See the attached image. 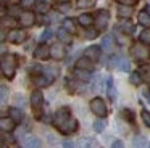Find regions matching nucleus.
Wrapping results in <instances>:
<instances>
[{
	"label": "nucleus",
	"instance_id": "c85d7f7f",
	"mask_svg": "<svg viewBox=\"0 0 150 148\" xmlns=\"http://www.w3.org/2000/svg\"><path fill=\"white\" fill-rule=\"evenodd\" d=\"M139 39H140V42H142V44H145V45H150V27L144 29V31L140 32Z\"/></svg>",
	"mask_w": 150,
	"mask_h": 148
},
{
	"label": "nucleus",
	"instance_id": "aec40b11",
	"mask_svg": "<svg viewBox=\"0 0 150 148\" xmlns=\"http://www.w3.org/2000/svg\"><path fill=\"white\" fill-rule=\"evenodd\" d=\"M113 45H115V40H113V35L111 34L105 35V37L102 39V48H103L105 51H111L113 50Z\"/></svg>",
	"mask_w": 150,
	"mask_h": 148
},
{
	"label": "nucleus",
	"instance_id": "bb28decb",
	"mask_svg": "<svg viewBox=\"0 0 150 148\" xmlns=\"http://www.w3.org/2000/svg\"><path fill=\"white\" fill-rule=\"evenodd\" d=\"M36 11L40 13V15H45V13L50 11V5H49L47 2H39V3L36 5Z\"/></svg>",
	"mask_w": 150,
	"mask_h": 148
},
{
	"label": "nucleus",
	"instance_id": "cd10ccee",
	"mask_svg": "<svg viewBox=\"0 0 150 148\" xmlns=\"http://www.w3.org/2000/svg\"><path fill=\"white\" fill-rule=\"evenodd\" d=\"M131 13H132V10H131V6H126V5H120V8H118V15L121 16V18H129Z\"/></svg>",
	"mask_w": 150,
	"mask_h": 148
},
{
	"label": "nucleus",
	"instance_id": "72a5a7b5",
	"mask_svg": "<svg viewBox=\"0 0 150 148\" xmlns=\"http://www.w3.org/2000/svg\"><path fill=\"white\" fill-rule=\"evenodd\" d=\"M95 0H78V6L79 8H91L94 6Z\"/></svg>",
	"mask_w": 150,
	"mask_h": 148
},
{
	"label": "nucleus",
	"instance_id": "f704fd0d",
	"mask_svg": "<svg viewBox=\"0 0 150 148\" xmlns=\"http://www.w3.org/2000/svg\"><path fill=\"white\" fill-rule=\"evenodd\" d=\"M52 37H53V31H52V29H45V31L42 32V35H40V40L47 42V40H50Z\"/></svg>",
	"mask_w": 150,
	"mask_h": 148
},
{
	"label": "nucleus",
	"instance_id": "423d86ee",
	"mask_svg": "<svg viewBox=\"0 0 150 148\" xmlns=\"http://www.w3.org/2000/svg\"><path fill=\"white\" fill-rule=\"evenodd\" d=\"M95 26H97L98 31H102V29H105L108 26V21H110V15H108L107 10H98L97 15H95Z\"/></svg>",
	"mask_w": 150,
	"mask_h": 148
},
{
	"label": "nucleus",
	"instance_id": "f03ea898",
	"mask_svg": "<svg viewBox=\"0 0 150 148\" xmlns=\"http://www.w3.org/2000/svg\"><path fill=\"white\" fill-rule=\"evenodd\" d=\"M129 51L137 61H145V60L150 58V50L147 48L145 44H142V42H140V44H134Z\"/></svg>",
	"mask_w": 150,
	"mask_h": 148
},
{
	"label": "nucleus",
	"instance_id": "6e6552de",
	"mask_svg": "<svg viewBox=\"0 0 150 148\" xmlns=\"http://www.w3.org/2000/svg\"><path fill=\"white\" fill-rule=\"evenodd\" d=\"M57 129H58L62 134H73V132L78 129V121H76L74 118H69L68 121L63 122V124L60 125V127H57Z\"/></svg>",
	"mask_w": 150,
	"mask_h": 148
},
{
	"label": "nucleus",
	"instance_id": "2f4dec72",
	"mask_svg": "<svg viewBox=\"0 0 150 148\" xmlns=\"http://www.w3.org/2000/svg\"><path fill=\"white\" fill-rule=\"evenodd\" d=\"M129 82L132 84V85H139V84L142 82V77H140V74H139V73H132V74H131V77H129Z\"/></svg>",
	"mask_w": 150,
	"mask_h": 148
},
{
	"label": "nucleus",
	"instance_id": "4c0bfd02",
	"mask_svg": "<svg viewBox=\"0 0 150 148\" xmlns=\"http://www.w3.org/2000/svg\"><path fill=\"white\" fill-rule=\"evenodd\" d=\"M98 34V29H87L86 31V39H89V40H92V39H95Z\"/></svg>",
	"mask_w": 150,
	"mask_h": 148
},
{
	"label": "nucleus",
	"instance_id": "a878e982",
	"mask_svg": "<svg viewBox=\"0 0 150 148\" xmlns=\"http://www.w3.org/2000/svg\"><path fill=\"white\" fill-rule=\"evenodd\" d=\"M120 29L123 32H126V34H131V32H132V23L129 21V19H124V21H121L120 23Z\"/></svg>",
	"mask_w": 150,
	"mask_h": 148
},
{
	"label": "nucleus",
	"instance_id": "7c9ffc66",
	"mask_svg": "<svg viewBox=\"0 0 150 148\" xmlns=\"http://www.w3.org/2000/svg\"><path fill=\"white\" fill-rule=\"evenodd\" d=\"M63 29H66L68 32H74L76 31V26H74V21L69 18L63 19Z\"/></svg>",
	"mask_w": 150,
	"mask_h": 148
},
{
	"label": "nucleus",
	"instance_id": "7ed1b4c3",
	"mask_svg": "<svg viewBox=\"0 0 150 148\" xmlns=\"http://www.w3.org/2000/svg\"><path fill=\"white\" fill-rule=\"evenodd\" d=\"M91 111L94 113L95 116H98V118H105V116L108 114V109H107V105H105V101L102 98H92L91 101Z\"/></svg>",
	"mask_w": 150,
	"mask_h": 148
},
{
	"label": "nucleus",
	"instance_id": "c9c22d12",
	"mask_svg": "<svg viewBox=\"0 0 150 148\" xmlns=\"http://www.w3.org/2000/svg\"><path fill=\"white\" fill-rule=\"evenodd\" d=\"M20 5L23 6V8L29 10V8H33V6L36 5V0H21V2H20Z\"/></svg>",
	"mask_w": 150,
	"mask_h": 148
},
{
	"label": "nucleus",
	"instance_id": "ddd939ff",
	"mask_svg": "<svg viewBox=\"0 0 150 148\" xmlns=\"http://www.w3.org/2000/svg\"><path fill=\"white\" fill-rule=\"evenodd\" d=\"M50 56L53 58V60H62V58H65V48H63L62 44H53L52 47H50Z\"/></svg>",
	"mask_w": 150,
	"mask_h": 148
},
{
	"label": "nucleus",
	"instance_id": "9d476101",
	"mask_svg": "<svg viewBox=\"0 0 150 148\" xmlns=\"http://www.w3.org/2000/svg\"><path fill=\"white\" fill-rule=\"evenodd\" d=\"M34 58H37V60H47V58H50V47L47 44H40L34 50Z\"/></svg>",
	"mask_w": 150,
	"mask_h": 148
},
{
	"label": "nucleus",
	"instance_id": "b1692460",
	"mask_svg": "<svg viewBox=\"0 0 150 148\" xmlns=\"http://www.w3.org/2000/svg\"><path fill=\"white\" fill-rule=\"evenodd\" d=\"M132 147L134 148H145L147 147L145 138H144L142 135H136V137L132 138Z\"/></svg>",
	"mask_w": 150,
	"mask_h": 148
},
{
	"label": "nucleus",
	"instance_id": "de8ad7c7",
	"mask_svg": "<svg viewBox=\"0 0 150 148\" xmlns=\"http://www.w3.org/2000/svg\"><path fill=\"white\" fill-rule=\"evenodd\" d=\"M147 148H150V143H149V145H147Z\"/></svg>",
	"mask_w": 150,
	"mask_h": 148
},
{
	"label": "nucleus",
	"instance_id": "58836bf2",
	"mask_svg": "<svg viewBox=\"0 0 150 148\" xmlns=\"http://www.w3.org/2000/svg\"><path fill=\"white\" fill-rule=\"evenodd\" d=\"M0 92H2V103H7V98H8V89H7V85L0 87Z\"/></svg>",
	"mask_w": 150,
	"mask_h": 148
},
{
	"label": "nucleus",
	"instance_id": "f8f14e48",
	"mask_svg": "<svg viewBox=\"0 0 150 148\" xmlns=\"http://www.w3.org/2000/svg\"><path fill=\"white\" fill-rule=\"evenodd\" d=\"M76 69H82V71H89V73H91V71L94 69V61L87 56L79 58V60L76 61Z\"/></svg>",
	"mask_w": 150,
	"mask_h": 148
},
{
	"label": "nucleus",
	"instance_id": "79ce46f5",
	"mask_svg": "<svg viewBox=\"0 0 150 148\" xmlns=\"http://www.w3.org/2000/svg\"><path fill=\"white\" fill-rule=\"evenodd\" d=\"M60 10H62V11H69V10H71V5H69L68 2H65V3L60 5Z\"/></svg>",
	"mask_w": 150,
	"mask_h": 148
},
{
	"label": "nucleus",
	"instance_id": "a18cd8bd",
	"mask_svg": "<svg viewBox=\"0 0 150 148\" xmlns=\"http://www.w3.org/2000/svg\"><path fill=\"white\" fill-rule=\"evenodd\" d=\"M123 114H126V118H127V119H129V121H131V122H132V121H134V118H132V113H131V111H129V109H124V111H123Z\"/></svg>",
	"mask_w": 150,
	"mask_h": 148
},
{
	"label": "nucleus",
	"instance_id": "49530a36",
	"mask_svg": "<svg viewBox=\"0 0 150 148\" xmlns=\"http://www.w3.org/2000/svg\"><path fill=\"white\" fill-rule=\"evenodd\" d=\"M145 10H147V11L150 13V5H147V8H145Z\"/></svg>",
	"mask_w": 150,
	"mask_h": 148
},
{
	"label": "nucleus",
	"instance_id": "0eeeda50",
	"mask_svg": "<svg viewBox=\"0 0 150 148\" xmlns=\"http://www.w3.org/2000/svg\"><path fill=\"white\" fill-rule=\"evenodd\" d=\"M7 39L11 44H21V42L26 40V32L21 31V29H11V31L8 32Z\"/></svg>",
	"mask_w": 150,
	"mask_h": 148
},
{
	"label": "nucleus",
	"instance_id": "c03bdc74",
	"mask_svg": "<svg viewBox=\"0 0 150 148\" xmlns=\"http://www.w3.org/2000/svg\"><path fill=\"white\" fill-rule=\"evenodd\" d=\"M63 148H74V143L71 140H63Z\"/></svg>",
	"mask_w": 150,
	"mask_h": 148
},
{
	"label": "nucleus",
	"instance_id": "473e14b6",
	"mask_svg": "<svg viewBox=\"0 0 150 148\" xmlns=\"http://www.w3.org/2000/svg\"><path fill=\"white\" fill-rule=\"evenodd\" d=\"M103 129H105V121L103 119H97V121L94 122V130L100 134V132H103Z\"/></svg>",
	"mask_w": 150,
	"mask_h": 148
},
{
	"label": "nucleus",
	"instance_id": "5701e85b",
	"mask_svg": "<svg viewBox=\"0 0 150 148\" xmlns=\"http://www.w3.org/2000/svg\"><path fill=\"white\" fill-rule=\"evenodd\" d=\"M107 93H108V97H110L111 100L116 98V90H115L113 79H111V77H108V79H107Z\"/></svg>",
	"mask_w": 150,
	"mask_h": 148
},
{
	"label": "nucleus",
	"instance_id": "dca6fc26",
	"mask_svg": "<svg viewBox=\"0 0 150 148\" xmlns=\"http://www.w3.org/2000/svg\"><path fill=\"white\" fill-rule=\"evenodd\" d=\"M15 124H16V122H15L10 116H8V118H2V119H0V129H2L4 132H11L15 129Z\"/></svg>",
	"mask_w": 150,
	"mask_h": 148
},
{
	"label": "nucleus",
	"instance_id": "2eb2a0df",
	"mask_svg": "<svg viewBox=\"0 0 150 148\" xmlns=\"http://www.w3.org/2000/svg\"><path fill=\"white\" fill-rule=\"evenodd\" d=\"M84 56L91 58L92 61H97L98 58H100V48H98L97 45H91V47H87V48H86Z\"/></svg>",
	"mask_w": 150,
	"mask_h": 148
},
{
	"label": "nucleus",
	"instance_id": "9b49d317",
	"mask_svg": "<svg viewBox=\"0 0 150 148\" xmlns=\"http://www.w3.org/2000/svg\"><path fill=\"white\" fill-rule=\"evenodd\" d=\"M23 148H40V140H39V137H36V135H26V137L23 138Z\"/></svg>",
	"mask_w": 150,
	"mask_h": 148
},
{
	"label": "nucleus",
	"instance_id": "4be33fe9",
	"mask_svg": "<svg viewBox=\"0 0 150 148\" xmlns=\"http://www.w3.org/2000/svg\"><path fill=\"white\" fill-rule=\"evenodd\" d=\"M139 74H140L144 82L150 84V64H142V66L139 68Z\"/></svg>",
	"mask_w": 150,
	"mask_h": 148
},
{
	"label": "nucleus",
	"instance_id": "a19ab883",
	"mask_svg": "<svg viewBox=\"0 0 150 148\" xmlns=\"http://www.w3.org/2000/svg\"><path fill=\"white\" fill-rule=\"evenodd\" d=\"M15 98H16V101H18V105H21V106H24V103H26V100H24V97L23 95H20V93H18L16 97H15Z\"/></svg>",
	"mask_w": 150,
	"mask_h": 148
},
{
	"label": "nucleus",
	"instance_id": "e433bc0d",
	"mask_svg": "<svg viewBox=\"0 0 150 148\" xmlns=\"http://www.w3.org/2000/svg\"><path fill=\"white\" fill-rule=\"evenodd\" d=\"M140 118H142L144 122H145V125H149V127H150V111L144 109V111L140 113Z\"/></svg>",
	"mask_w": 150,
	"mask_h": 148
},
{
	"label": "nucleus",
	"instance_id": "39448f33",
	"mask_svg": "<svg viewBox=\"0 0 150 148\" xmlns=\"http://www.w3.org/2000/svg\"><path fill=\"white\" fill-rule=\"evenodd\" d=\"M69 118H71V111H69V108L68 106H63V108H60L58 111L55 113V116H53V124H55L57 127H60V125H62L63 122H66Z\"/></svg>",
	"mask_w": 150,
	"mask_h": 148
},
{
	"label": "nucleus",
	"instance_id": "37998d69",
	"mask_svg": "<svg viewBox=\"0 0 150 148\" xmlns=\"http://www.w3.org/2000/svg\"><path fill=\"white\" fill-rule=\"evenodd\" d=\"M111 148H124V143L121 140H115L113 145H111Z\"/></svg>",
	"mask_w": 150,
	"mask_h": 148
},
{
	"label": "nucleus",
	"instance_id": "f257e3e1",
	"mask_svg": "<svg viewBox=\"0 0 150 148\" xmlns=\"http://www.w3.org/2000/svg\"><path fill=\"white\" fill-rule=\"evenodd\" d=\"M16 64H18V60H16V55L13 53H7L2 56V74L8 79L15 76L16 73Z\"/></svg>",
	"mask_w": 150,
	"mask_h": 148
},
{
	"label": "nucleus",
	"instance_id": "20e7f679",
	"mask_svg": "<svg viewBox=\"0 0 150 148\" xmlns=\"http://www.w3.org/2000/svg\"><path fill=\"white\" fill-rule=\"evenodd\" d=\"M31 105H33V109H34V114L36 118H40V109H42V105H44V95L40 90H34L33 95H31Z\"/></svg>",
	"mask_w": 150,
	"mask_h": 148
},
{
	"label": "nucleus",
	"instance_id": "412c9836",
	"mask_svg": "<svg viewBox=\"0 0 150 148\" xmlns=\"http://www.w3.org/2000/svg\"><path fill=\"white\" fill-rule=\"evenodd\" d=\"M78 21H79V24L81 26H84V27H89V26H92V23L95 21L94 19V16L92 15H89V13H84V15H81L78 18Z\"/></svg>",
	"mask_w": 150,
	"mask_h": 148
},
{
	"label": "nucleus",
	"instance_id": "f3484780",
	"mask_svg": "<svg viewBox=\"0 0 150 148\" xmlns=\"http://www.w3.org/2000/svg\"><path fill=\"white\" fill-rule=\"evenodd\" d=\"M57 35H58V39H60V42H62V44H71V42H73L71 32H68L66 29H63V27L57 32Z\"/></svg>",
	"mask_w": 150,
	"mask_h": 148
},
{
	"label": "nucleus",
	"instance_id": "a211bd4d",
	"mask_svg": "<svg viewBox=\"0 0 150 148\" xmlns=\"http://www.w3.org/2000/svg\"><path fill=\"white\" fill-rule=\"evenodd\" d=\"M8 116H10L15 122H21L24 119V114H23V111H21L20 108H10L8 109Z\"/></svg>",
	"mask_w": 150,
	"mask_h": 148
},
{
	"label": "nucleus",
	"instance_id": "393cba45",
	"mask_svg": "<svg viewBox=\"0 0 150 148\" xmlns=\"http://www.w3.org/2000/svg\"><path fill=\"white\" fill-rule=\"evenodd\" d=\"M74 76L78 77V79L84 80V82H89L91 80V73L89 71H82V69H76L74 71Z\"/></svg>",
	"mask_w": 150,
	"mask_h": 148
},
{
	"label": "nucleus",
	"instance_id": "4468645a",
	"mask_svg": "<svg viewBox=\"0 0 150 148\" xmlns=\"http://www.w3.org/2000/svg\"><path fill=\"white\" fill-rule=\"evenodd\" d=\"M53 82V76H47V74H42V76H36L34 77V84L37 87H47Z\"/></svg>",
	"mask_w": 150,
	"mask_h": 148
},
{
	"label": "nucleus",
	"instance_id": "6ab92c4d",
	"mask_svg": "<svg viewBox=\"0 0 150 148\" xmlns=\"http://www.w3.org/2000/svg\"><path fill=\"white\" fill-rule=\"evenodd\" d=\"M137 21H139L142 26H145V27H150V13L147 11V10L139 11V15H137Z\"/></svg>",
	"mask_w": 150,
	"mask_h": 148
},
{
	"label": "nucleus",
	"instance_id": "c756f323",
	"mask_svg": "<svg viewBox=\"0 0 150 148\" xmlns=\"http://www.w3.org/2000/svg\"><path fill=\"white\" fill-rule=\"evenodd\" d=\"M116 69H120V71H129V69H131L129 60H127V58H120V63H118V68H116Z\"/></svg>",
	"mask_w": 150,
	"mask_h": 148
},
{
	"label": "nucleus",
	"instance_id": "ea45409f",
	"mask_svg": "<svg viewBox=\"0 0 150 148\" xmlns=\"http://www.w3.org/2000/svg\"><path fill=\"white\" fill-rule=\"evenodd\" d=\"M120 5H126V6H132L137 3V0H116Z\"/></svg>",
	"mask_w": 150,
	"mask_h": 148
},
{
	"label": "nucleus",
	"instance_id": "1a4fd4ad",
	"mask_svg": "<svg viewBox=\"0 0 150 148\" xmlns=\"http://www.w3.org/2000/svg\"><path fill=\"white\" fill-rule=\"evenodd\" d=\"M34 23H36V16H34V13L24 11V13L20 15V24L23 26V27H31V26H34Z\"/></svg>",
	"mask_w": 150,
	"mask_h": 148
}]
</instances>
